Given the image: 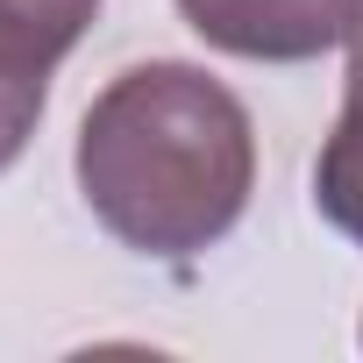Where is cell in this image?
<instances>
[{
	"label": "cell",
	"instance_id": "1",
	"mask_svg": "<svg viewBox=\"0 0 363 363\" xmlns=\"http://www.w3.org/2000/svg\"><path fill=\"white\" fill-rule=\"evenodd\" d=\"M72 171L93 221L121 250L193 264L242 221L257 193V128L214 72L150 57L93 93Z\"/></svg>",
	"mask_w": 363,
	"mask_h": 363
},
{
	"label": "cell",
	"instance_id": "2",
	"mask_svg": "<svg viewBox=\"0 0 363 363\" xmlns=\"http://www.w3.org/2000/svg\"><path fill=\"white\" fill-rule=\"evenodd\" d=\"M186 29L250 65H313L363 29V0H178Z\"/></svg>",
	"mask_w": 363,
	"mask_h": 363
},
{
	"label": "cell",
	"instance_id": "3",
	"mask_svg": "<svg viewBox=\"0 0 363 363\" xmlns=\"http://www.w3.org/2000/svg\"><path fill=\"white\" fill-rule=\"evenodd\" d=\"M313 207L328 228H342L363 250V29L349 36V79H342V114L313 157Z\"/></svg>",
	"mask_w": 363,
	"mask_h": 363
},
{
	"label": "cell",
	"instance_id": "4",
	"mask_svg": "<svg viewBox=\"0 0 363 363\" xmlns=\"http://www.w3.org/2000/svg\"><path fill=\"white\" fill-rule=\"evenodd\" d=\"M93 15H100V0H0V65L50 79L79 50Z\"/></svg>",
	"mask_w": 363,
	"mask_h": 363
},
{
	"label": "cell",
	"instance_id": "5",
	"mask_svg": "<svg viewBox=\"0 0 363 363\" xmlns=\"http://www.w3.org/2000/svg\"><path fill=\"white\" fill-rule=\"evenodd\" d=\"M43 93H50V79H29V72L0 65V171L29 150V135L43 121Z\"/></svg>",
	"mask_w": 363,
	"mask_h": 363
}]
</instances>
